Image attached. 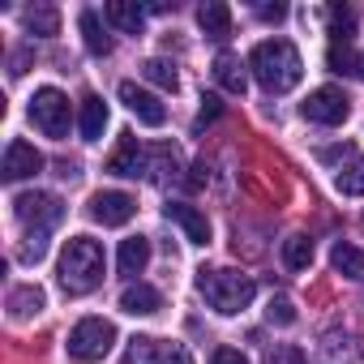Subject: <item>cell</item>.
Instances as JSON below:
<instances>
[{
    "instance_id": "2",
    "label": "cell",
    "mask_w": 364,
    "mask_h": 364,
    "mask_svg": "<svg viewBox=\"0 0 364 364\" xmlns=\"http://www.w3.org/2000/svg\"><path fill=\"white\" fill-rule=\"evenodd\" d=\"M103 283V245L90 236H73L60 253V287L69 296H86Z\"/></svg>"
},
{
    "instance_id": "26",
    "label": "cell",
    "mask_w": 364,
    "mask_h": 364,
    "mask_svg": "<svg viewBox=\"0 0 364 364\" xmlns=\"http://www.w3.org/2000/svg\"><path fill=\"white\" fill-rule=\"evenodd\" d=\"M141 77H146V82H154V86H163V90H176V82H180V77H176V69H171L167 60H159V56H150V60L141 65Z\"/></svg>"
},
{
    "instance_id": "33",
    "label": "cell",
    "mask_w": 364,
    "mask_h": 364,
    "mask_svg": "<svg viewBox=\"0 0 364 364\" xmlns=\"http://www.w3.org/2000/svg\"><path fill=\"white\" fill-rule=\"evenodd\" d=\"M210 364H249V360H245V351H236V347H219V351L210 355Z\"/></svg>"
},
{
    "instance_id": "25",
    "label": "cell",
    "mask_w": 364,
    "mask_h": 364,
    "mask_svg": "<svg viewBox=\"0 0 364 364\" xmlns=\"http://www.w3.org/2000/svg\"><path fill=\"white\" fill-rule=\"evenodd\" d=\"M330 35H334V43H351V35H355V14L351 9H343V5H330Z\"/></svg>"
},
{
    "instance_id": "24",
    "label": "cell",
    "mask_w": 364,
    "mask_h": 364,
    "mask_svg": "<svg viewBox=\"0 0 364 364\" xmlns=\"http://www.w3.org/2000/svg\"><path fill=\"white\" fill-rule=\"evenodd\" d=\"M334 185H338V193H347V198H364V154H360L351 167H343V171H338Z\"/></svg>"
},
{
    "instance_id": "7",
    "label": "cell",
    "mask_w": 364,
    "mask_h": 364,
    "mask_svg": "<svg viewBox=\"0 0 364 364\" xmlns=\"http://www.w3.org/2000/svg\"><path fill=\"white\" fill-rule=\"evenodd\" d=\"M351 116V99L338 90V86H317L309 99H304V120H313V124H343Z\"/></svg>"
},
{
    "instance_id": "20",
    "label": "cell",
    "mask_w": 364,
    "mask_h": 364,
    "mask_svg": "<svg viewBox=\"0 0 364 364\" xmlns=\"http://www.w3.org/2000/svg\"><path fill=\"white\" fill-rule=\"evenodd\" d=\"M330 266H334L338 274H347V279H360V274H364V249L338 240V245L330 249Z\"/></svg>"
},
{
    "instance_id": "35",
    "label": "cell",
    "mask_w": 364,
    "mask_h": 364,
    "mask_svg": "<svg viewBox=\"0 0 364 364\" xmlns=\"http://www.w3.org/2000/svg\"><path fill=\"white\" fill-rule=\"evenodd\" d=\"M257 18H266V22H283V18H287V5H262Z\"/></svg>"
},
{
    "instance_id": "12",
    "label": "cell",
    "mask_w": 364,
    "mask_h": 364,
    "mask_svg": "<svg viewBox=\"0 0 364 364\" xmlns=\"http://www.w3.org/2000/svg\"><path fill=\"white\" fill-rule=\"evenodd\" d=\"M167 219L189 236V245H210V223L198 206H185V202H171L167 206Z\"/></svg>"
},
{
    "instance_id": "19",
    "label": "cell",
    "mask_w": 364,
    "mask_h": 364,
    "mask_svg": "<svg viewBox=\"0 0 364 364\" xmlns=\"http://www.w3.org/2000/svg\"><path fill=\"white\" fill-rule=\"evenodd\" d=\"M198 26L210 35V39H223L232 31V9L223 5V0H206V5L198 9Z\"/></svg>"
},
{
    "instance_id": "18",
    "label": "cell",
    "mask_w": 364,
    "mask_h": 364,
    "mask_svg": "<svg viewBox=\"0 0 364 364\" xmlns=\"http://www.w3.org/2000/svg\"><path fill=\"white\" fill-rule=\"evenodd\" d=\"M116 266H120V274H141V270L150 266V240H146V236H129V240H120Z\"/></svg>"
},
{
    "instance_id": "21",
    "label": "cell",
    "mask_w": 364,
    "mask_h": 364,
    "mask_svg": "<svg viewBox=\"0 0 364 364\" xmlns=\"http://www.w3.org/2000/svg\"><path fill=\"white\" fill-rule=\"evenodd\" d=\"M82 39H86V52L90 56H107L112 52V35L103 31V22H99V14H82Z\"/></svg>"
},
{
    "instance_id": "23",
    "label": "cell",
    "mask_w": 364,
    "mask_h": 364,
    "mask_svg": "<svg viewBox=\"0 0 364 364\" xmlns=\"http://www.w3.org/2000/svg\"><path fill=\"white\" fill-rule=\"evenodd\" d=\"M26 31H31V35H39V39H52V35L60 31V14H56L52 5H39V9H31V14H26Z\"/></svg>"
},
{
    "instance_id": "22",
    "label": "cell",
    "mask_w": 364,
    "mask_h": 364,
    "mask_svg": "<svg viewBox=\"0 0 364 364\" xmlns=\"http://www.w3.org/2000/svg\"><path fill=\"white\" fill-rule=\"evenodd\" d=\"M283 262H287V270H309L313 266V240L309 236H287L283 240Z\"/></svg>"
},
{
    "instance_id": "11",
    "label": "cell",
    "mask_w": 364,
    "mask_h": 364,
    "mask_svg": "<svg viewBox=\"0 0 364 364\" xmlns=\"http://www.w3.org/2000/svg\"><path fill=\"white\" fill-rule=\"evenodd\" d=\"M43 171V154L31 146V141H9L5 150V180H26V176H39Z\"/></svg>"
},
{
    "instance_id": "8",
    "label": "cell",
    "mask_w": 364,
    "mask_h": 364,
    "mask_svg": "<svg viewBox=\"0 0 364 364\" xmlns=\"http://www.w3.org/2000/svg\"><path fill=\"white\" fill-rule=\"evenodd\" d=\"M120 103L146 124V129H159L163 120H167V107L159 103V95H150V90H141L137 82H120Z\"/></svg>"
},
{
    "instance_id": "32",
    "label": "cell",
    "mask_w": 364,
    "mask_h": 364,
    "mask_svg": "<svg viewBox=\"0 0 364 364\" xmlns=\"http://www.w3.org/2000/svg\"><path fill=\"white\" fill-rule=\"evenodd\" d=\"M159 364H193V355H189L185 343H167V347L159 351Z\"/></svg>"
},
{
    "instance_id": "3",
    "label": "cell",
    "mask_w": 364,
    "mask_h": 364,
    "mask_svg": "<svg viewBox=\"0 0 364 364\" xmlns=\"http://www.w3.org/2000/svg\"><path fill=\"white\" fill-rule=\"evenodd\" d=\"M198 291H202L206 304H210L215 313H223V317L245 313V309L253 304V296H257L253 279L240 274V270H198Z\"/></svg>"
},
{
    "instance_id": "9",
    "label": "cell",
    "mask_w": 364,
    "mask_h": 364,
    "mask_svg": "<svg viewBox=\"0 0 364 364\" xmlns=\"http://www.w3.org/2000/svg\"><path fill=\"white\" fill-rule=\"evenodd\" d=\"M90 215H95V223H103V228H124V223L137 215V202H133L129 193H120V189L95 193V198H90Z\"/></svg>"
},
{
    "instance_id": "29",
    "label": "cell",
    "mask_w": 364,
    "mask_h": 364,
    "mask_svg": "<svg viewBox=\"0 0 364 364\" xmlns=\"http://www.w3.org/2000/svg\"><path fill=\"white\" fill-rule=\"evenodd\" d=\"M266 321H270V326H291V321H296V304H291L287 296H274V300L266 304Z\"/></svg>"
},
{
    "instance_id": "17",
    "label": "cell",
    "mask_w": 364,
    "mask_h": 364,
    "mask_svg": "<svg viewBox=\"0 0 364 364\" xmlns=\"http://www.w3.org/2000/svg\"><path fill=\"white\" fill-rule=\"evenodd\" d=\"M77 129H82L86 141H99V137H103V129H107V103H103L99 95H86V99H82Z\"/></svg>"
},
{
    "instance_id": "34",
    "label": "cell",
    "mask_w": 364,
    "mask_h": 364,
    "mask_svg": "<svg viewBox=\"0 0 364 364\" xmlns=\"http://www.w3.org/2000/svg\"><path fill=\"white\" fill-rule=\"evenodd\" d=\"M223 112V103H219V95H206L202 99V116H198V124H206V120H215Z\"/></svg>"
},
{
    "instance_id": "10",
    "label": "cell",
    "mask_w": 364,
    "mask_h": 364,
    "mask_svg": "<svg viewBox=\"0 0 364 364\" xmlns=\"http://www.w3.org/2000/svg\"><path fill=\"white\" fill-rule=\"evenodd\" d=\"M107 171L112 176H141V171H150L146 167V150H141V141L133 133H120L116 150L107 154Z\"/></svg>"
},
{
    "instance_id": "31",
    "label": "cell",
    "mask_w": 364,
    "mask_h": 364,
    "mask_svg": "<svg viewBox=\"0 0 364 364\" xmlns=\"http://www.w3.org/2000/svg\"><path fill=\"white\" fill-rule=\"evenodd\" d=\"M266 364H304V351L291 347V343H279V347L266 351Z\"/></svg>"
},
{
    "instance_id": "5",
    "label": "cell",
    "mask_w": 364,
    "mask_h": 364,
    "mask_svg": "<svg viewBox=\"0 0 364 364\" xmlns=\"http://www.w3.org/2000/svg\"><path fill=\"white\" fill-rule=\"evenodd\" d=\"M31 120L43 137H69V99L56 90V86H43L35 90L31 99Z\"/></svg>"
},
{
    "instance_id": "1",
    "label": "cell",
    "mask_w": 364,
    "mask_h": 364,
    "mask_svg": "<svg viewBox=\"0 0 364 364\" xmlns=\"http://www.w3.org/2000/svg\"><path fill=\"white\" fill-rule=\"evenodd\" d=\"M249 69H253V77H257L270 95H287V90H296L300 77H304V60H300V52H296L287 39H266V43H257V48L249 52Z\"/></svg>"
},
{
    "instance_id": "4",
    "label": "cell",
    "mask_w": 364,
    "mask_h": 364,
    "mask_svg": "<svg viewBox=\"0 0 364 364\" xmlns=\"http://www.w3.org/2000/svg\"><path fill=\"white\" fill-rule=\"evenodd\" d=\"M112 347H116V326L103 321V317H82V321L69 330V355L82 360V364L103 360Z\"/></svg>"
},
{
    "instance_id": "15",
    "label": "cell",
    "mask_w": 364,
    "mask_h": 364,
    "mask_svg": "<svg viewBox=\"0 0 364 364\" xmlns=\"http://www.w3.org/2000/svg\"><path fill=\"white\" fill-rule=\"evenodd\" d=\"M103 18H107L116 31L137 35V31H141V22H146V9H141V5H133V0H107V5H103Z\"/></svg>"
},
{
    "instance_id": "6",
    "label": "cell",
    "mask_w": 364,
    "mask_h": 364,
    "mask_svg": "<svg viewBox=\"0 0 364 364\" xmlns=\"http://www.w3.org/2000/svg\"><path fill=\"white\" fill-rule=\"evenodd\" d=\"M14 210H18V219H22L26 228H35V232H52V228L65 219V206H60L56 193H18V198H14Z\"/></svg>"
},
{
    "instance_id": "27",
    "label": "cell",
    "mask_w": 364,
    "mask_h": 364,
    "mask_svg": "<svg viewBox=\"0 0 364 364\" xmlns=\"http://www.w3.org/2000/svg\"><path fill=\"white\" fill-rule=\"evenodd\" d=\"M326 65H330V73H360V60H355V52L347 43H334L326 52Z\"/></svg>"
},
{
    "instance_id": "30",
    "label": "cell",
    "mask_w": 364,
    "mask_h": 364,
    "mask_svg": "<svg viewBox=\"0 0 364 364\" xmlns=\"http://www.w3.org/2000/svg\"><path fill=\"white\" fill-rule=\"evenodd\" d=\"M43 253H48V232H31V236H26V245L18 249V257H22L26 266H31V262H39Z\"/></svg>"
},
{
    "instance_id": "14",
    "label": "cell",
    "mask_w": 364,
    "mask_h": 364,
    "mask_svg": "<svg viewBox=\"0 0 364 364\" xmlns=\"http://www.w3.org/2000/svg\"><path fill=\"white\" fill-rule=\"evenodd\" d=\"M159 304H163V296L150 283H129L120 291V309L133 313V317H150V313H159Z\"/></svg>"
},
{
    "instance_id": "13",
    "label": "cell",
    "mask_w": 364,
    "mask_h": 364,
    "mask_svg": "<svg viewBox=\"0 0 364 364\" xmlns=\"http://www.w3.org/2000/svg\"><path fill=\"white\" fill-rule=\"evenodd\" d=\"M43 304H48V296H43V287H35V283H22V287L9 291V317H14V321H31V317H39Z\"/></svg>"
},
{
    "instance_id": "16",
    "label": "cell",
    "mask_w": 364,
    "mask_h": 364,
    "mask_svg": "<svg viewBox=\"0 0 364 364\" xmlns=\"http://www.w3.org/2000/svg\"><path fill=\"white\" fill-rule=\"evenodd\" d=\"M215 82H219L228 95H245V90H249V73H245L240 56H232V52H219V60H215Z\"/></svg>"
},
{
    "instance_id": "28",
    "label": "cell",
    "mask_w": 364,
    "mask_h": 364,
    "mask_svg": "<svg viewBox=\"0 0 364 364\" xmlns=\"http://www.w3.org/2000/svg\"><path fill=\"white\" fill-rule=\"evenodd\" d=\"M154 351H159V343H154V338H146V334H137V338H129L124 364H154Z\"/></svg>"
}]
</instances>
